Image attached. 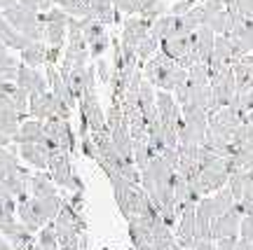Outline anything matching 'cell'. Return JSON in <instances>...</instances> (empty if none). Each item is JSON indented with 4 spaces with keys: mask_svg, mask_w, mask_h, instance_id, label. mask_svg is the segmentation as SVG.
Here are the masks:
<instances>
[{
    "mask_svg": "<svg viewBox=\"0 0 253 250\" xmlns=\"http://www.w3.org/2000/svg\"><path fill=\"white\" fill-rule=\"evenodd\" d=\"M38 5V9H40V14H45V12H49V9L54 7V0H33Z\"/></svg>",
    "mask_w": 253,
    "mask_h": 250,
    "instance_id": "obj_14",
    "label": "cell"
},
{
    "mask_svg": "<svg viewBox=\"0 0 253 250\" xmlns=\"http://www.w3.org/2000/svg\"><path fill=\"white\" fill-rule=\"evenodd\" d=\"M237 241H239V236H225V239H218L213 243H216V250H235Z\"/></svg>",
    "mask_w": 253,
    "mask_h": 250,
    "instance_id": "obj_12",
    "label": "cell"
},
{
    "mask_svg": "<svg viewBox=\"0 0 253 250\" xmlns=\"http://www.w3.org/2000/svg\"><path fill=\"white\" fill-rule=\"evenodd\" d=\"M28 192H31V197L33 199L56 197V185H54V180L49 178L47 173H36V176H31Z\"/></svg>",
    "mask_w": 253,
    "mask_h": 250,
    "instance_id": "obj_3",
    "label": "cell"
},
{
    "mask_svg": "<svg viewBox=\"0 0 253 250\" xmlns=\"http://www.w3.org/2000/svg\"><path fill=\"white\" fill-rule=\"evenodd\" d=\"M108 42H110L108 36L101 37V40H96V42H91V45H89V56H91V59H99L101 54L108 49Z\"/></svg>",
    "mask_w": 253,
    "mask_h": 250,
    "instance_id": "obj_11",
    "label": "cell"
},
{
    "mask_svg": "<svg viewBox=\"0 0 253 250\" xmlns=\"http://www.w3.org/2000/svg\"><path fill=\"white\" fill-rule=\"evenodd\" d=\"M96 72H99L101 82H110V68H108V63H106V61L96 63Z\"/></svg>",
    "mask_w": 253,
    "mask_h": 250,
    "instance_id": "obj_13",
    "label": "cell"
},
{
    "mask_svg": "<svg viewBox=\"0 0 253 250\" xmlns=\"http://www.w3.org/2000/svg\"><path fill=\"white\" fill-rule=\"evenodd\" d=\"M0 250H12V246H9L5 239H0Z\"/></svg>",
    "mask_w": 253,
    "mask_h": 250,
    "instance_id": "obj_18",
    "label": "cell"
},
{
    "mask_svg": "<svg viewBox=\"0 0 253 250\" xmlns=\"http://www.w3.org/2000/svg\"><path fill=\"white\" fill-rule=\"evenodd\" d=\"M239 239L253 243V215H244L242 224H239Z\"/></svg>",
    "mask_w": 253,
    "mask_h": 250,
    "instance_id": "obj_9",
    "label": "cell"
},
{
    "mask_svg": "<svg viewBox=\"0 0 253 250\" xmlns=\"http://www.w3.org/2000/svg\"><path fill=\"white\" fill-rule=\"evenodd\" d=\"M21 61L28 68L36 66H47V45L45 42H31V45L21 52Z\"/></svg>",
    "mask_w": 253,
    "mask_h": 250,
    "instance_id": "obj_5",
    "label": "cell"
},
{
    "mask_svg": "<svg viewBox=\"0 0 253 250\" xmlns=\"http://www.w3.org/2000/svg\"><path fill=\"white\" fill-rule=\"evenodd\" d=\"M192 250H216V243L213 241H197Z\"/></svg>",
    "mask_w": 253,
    "mask_h": 250,
    "instance_id": "obj_15",
    "label": "cell"
},
{
    "mask_svg": "<svg viewBox=\"0 0 253 250\" xmlns=\"http://www.w3.org/2000/svg\"><path fill=\"white\" fill-rule=\"evenodd\" d=\"M235 250H253V243L251 241H244V239H239Z\"/></svg>",
    "mask_w": 253,
    "mask_h": 250,
    "instance_id": "obj_16",
    "label": "cell"
},
{
    "mask_svg": "<svg viewBox=\"0 0 253 250\" xmlns=\"http://www.w3.org/2000/svg\"><path fill=\"white\" fill-rule=\"evenodd\" d=\"M113 7L126 14H141V0H113Z\"/></svg>",
    "mask_w": 253,
    "mask_h": 250,
    "instance_id": "obj_8",
    "label": "cell"
},
{
    "mask_svg": "<svg viewBox=\"0 0 253 250\" xmlns=\"http://www.w3.org/2000/svg\"><path fill=\"white\" fill-rule=\"evenodd\" d=\"M197 5V0H181V2H176L171 7V17H183V14H188L190 9H195Z\"/></svg>",
    "mask_w": 253,
    "mask_h": 250,
    "instance_id": "obj_10",
    "label": "cell"
},
{
    "mask_svg": "<svg viewBox=\"0 0 253 250\" xmlns=\"http://www.w3.org/2000/svg\"><path fill=\"white\" fill-rule=\"evenodd\" d=\"M68 24H56V21H47L45 24V40L49 47H63V37H66Z\"/></svg>",
    "mask_w": 253,
    "mask_h": 250,
    "instance_id": "obj_6",
    "label": "cell"
},
{
    "mask_svg": "<svg viewBox=\"0 0 253 250\" xmlns=\"http://www.w3.org/2000/svg\"><path fill=\"white\" fill-rule=\"evenodd\" d=\"M36 246L40 250H59V241H56V232L52 222L40 229V234H38V239H36Z\"/></svg>",
    "mask_w": 253,
    "mask_h": 250,
    "instance_id": "obj_7",
    "label": "cell"
},
{
    "mask_svg": "<svg viewBox=\"0 0 253 250\" xmlns=\"http://www.w3.org/2000/svg\"><path fill=\"white\" fill-rule=\"evenodd\" d=\"M14 5H17V0H0V9H2V12H5V9H12Z\"/></svg>",
    "mask_w": 253,
    "mask_h": 250,
    "instance_id": "obj_17",
    "label": "cell"
},
{
    "mask_svg": "<svg viewBox=\"0 0 253 250\" xmlns=\"http://www.w3.org/2000/svg\"><path fill=\"white\" fill-rule=\"evenodd\" d=\"M19 154L21 159H26L31 166L36 169H47V161H49V150L45 145H19Z\"/></svg>",
    "mask_w": 253,
    "mask_h": 250,
    "instance_id": "obj_4",
    "label": "cell"
},
{
    "mask_svg": "<svg viewBox=\"0 0 253 250\" xmlns=\"http://www.w3.org/2000/svg\"><path fill=\"white\" fill-rule=\"evenodd\" d=\"M150 21H145L143 17H129L125 21V28H122V45L125 47H138L141 45V40L143 37H148L150 36Z\"/></svg>",
    "mask_w": 253,
    "mask_h": 250,
    "instance_id": "obj_2",
    "label": "cell"
},
{
    "mask_svg": "<svg viewBox=\"0 0 253 250\" xmlns=\"http://www.w3.org/2000/svg\"><path fill=\"white\" fill-rule=\"evenodd\" d=\"M242 217H244V213H242L239 204H235L232 211H227L225 215H220V217H216L211 222V239L218 241V239H225V236H239Z\"/></svg>",
    "mask_w": 253,
    "mask_h": 250,
    "instance_id": "obj_1",
    "label": "cell"
}]
</instances>
